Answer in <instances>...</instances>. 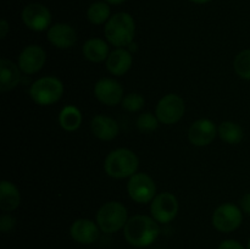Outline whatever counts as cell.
<instances>
[{"mask_svg":"<svg viewBox=\"0 0 250 249\" xmlns=\"http://www.w3.org/2000/svg\"><path fill=\"white\" fill-rule=\"evenodd\" d=\"M247 249H250V238H249V241H248V244H247Z\"/></svg>","mask_w":250,"mask_h":249,"instance_id":"obj_34","label":"cell"},{"mask_svg":"<svg viewBox=\"0 0 250 249\" xmlns=\"http://www.w3.org/2000/svg\"><path fill=\"white\" fill-rule=\"evenodd\" d=\"M104 34L107 42L116 48H124L133 43L136 24L133 17L127 12H117L105 23Z\"/></svg>","mask_w":250,"mask_h":249,"instance_id":"obj_2","label":"cell"},{"mask_svg":"<svg viewBox=\"0 0 250 249\" xmlns=\"http://www.w3.org/2000/svg\"><path fill=\"white\" fill-rule=\"evenodd\" d=\"M159 222L146 215H136L128 219L124 227L125 239L131 246L144 248L155 242L160 233Z\"/></svg>","mask_w":250,"mask_h":249,"instance_id":"obj_1","label":"cell"},{"mask_svg":"<svg viewBox=\"0 0 250 249\" xmlns=\"http://www.w3.org/2000/svg\"><path fill=\"white\" fill-rule=\"evenodd\" d=\"M127 192L132 200L139 204H146L155 198L156 185L146 173H134L127 183Z\"/></svg>","mask_w":250,"mask_h":249,"instance_id":"obj_8","label":"cell"},{"mask_svg":"<svg viewBox=\"0 0 250 249\" xmlns=\"http://www.w3.org/2000/svg\"><path fill=\"white\" fill-rule=\"evenodd\" d=\"M219 134L214 122L209 119H200L193 122L188 131V138L195 146L209 145Z\"/></svg>","mask_w":250,"mask_h":249,"instance_id":"obj_13","label":"cell"},{"mask_svg":"<svg viewBox=\"0 0 250 249\" xmlns=\"http://www.w3.org/2000/svg\"><path fill=\"white\" fill-rule=\"evenodd\" d=\"M220 138L229 144H238L243 139L244 133L242 127L233 121H225L217 128Z\"/></svg>","mask_w":250,"mask_h":249,"instance_id":"obj_22","label":"cell"},{"mask_svg":"<svg viewBox=\"0 0 250 249\" xmlns=\"http://www.w3.org/2000/svg\"><path fill=\"white\" fill-rule=\"evenodd\" d=\"M63 94V84L54 76H45L34 81L29 88V95L36 104L41 106L55 104Z\"/></svg>","mask_w":250,"mask_h":249,"instance_id":"obj_5","label":"cell"},{"mask_svg":"<svg viewBox=\"0 0 250 249\" xmlns=\"http://www.w3.org/2000/svg\"><path fill=\"white\" fill-rule=\"evenodd\" d=\"M19 65L14 63L7 59L0 60V90L2 93L10 92L17 87L21 75H20Z\"/></svg>","mask_w":250,"mask_h":249,"instance_id":"obj_18","label":"cell"},{"mask_svg":"<svg viewBox=\"0 0 250 249\" xmlns=\"http://www.w3.org/2000/svg\"><path fill=\"white\" fill-rule=\"evenodd\" d=\"M82 51L84 58L92 62L106 61L110 54L107 43L100 38H90L85 41L83 44Z\"/></svg>","mask_w":250,"mask_h":249,"instance_id":"obj_20","label":"cell"},{"mask_svg":"<svg viewBox=\"0 0 250 249\" xmlns=\"http://www.w3.org/2000/svg\"><path fill=\"white\" fill-rule=\"evenodd\" d=\"M219 249H247L244 248L243 244L239 243L238 241H234V239H225L220 243Z\"/></svg>","mask_w":250,"mask_h":249,"instance_id":"obj_28","label":"cell"},{"mask_svg":"<svg viewBox=\"0 0 250 249\" xmlns=\"http://www.w3.org/2000/svg\"><path fill=\"white\" fill-rule=\"evenodd\" d=\"M128 221L127 208L120 202H107L97 212V224L104 233H115Z\"/></svg>","mask_w":250,"mask_h":249,"instance_id":"obj_4","label":"cell"},{"mask_svg":"<svg viewBox=\"0 0 250 249\" xmlns=\"http://www.w3.org/2000/svg\"><path fill=\"white\" fill-rule=\"evenodd\" d=\"M99 226L89 219H78L71 225L70 234L73 241L81 244H92L99 238Z\"/></svg>","mask_w":250,"mask_h":249,"instance_id":"obj_14","label":"cell"},{"mask_svg":"<svg viewBox=\"0 0 250 249\" xmlns=\"http://www.w3.org/2000/svg\"><path fill=\"white\" fill-rule=\"evenodd\" d=\"M159 120L156 115L151 114V112H144V114L139 115L137 119V128L143 133H149V132L155 131L159 127Z\"/></svg>","mask_w":250,"mask_h":249,"instance_id":"obj_25","label":"cell"},{"mask_svg":"<svg viewBox=\"0 0 250 249\" xmlns=\"http://www.w3.org/2000/svg\"><path fill=\"white\" fill-rule=\"evenodd\" d=\"M186 105L182 98L177 94H166L159 100L155 107V115L164 124H173L185 115Z\"/></svg>","mask_w":250,"mask_h":249,"instance_id":"obj_7","label":"cell"},{"mask_svg":"<svg viewBox=\"0 0 250 249\" xmlns=\"http://www.w3.org/2000/svg\"><path fill=\"white\" fill-rule=\"evenodd\" d=\"M9 23L6 22V20L2 19L0 21V38L4 39L6 37V34L9 33Z\"/></svg>","mask_w":250,"mask_h":249,"instance_id":"obj_30","label":"cell"},{"mask_svg":"<svg viewBox=\"0 0 250 249\" xmlns=\"http://www.w3.org/2000/svg\"><path fill=\"white\" fill-rule=\"evenodd\" d=\"M94 95L100 103L115 106L124 99V88L112 78H100L94 84Z\"/></svg>","mask_w":250,"mask_h":249,"instance_id":"obj_11","label":"cell"},{"mask_svg":"<svg viewBox=\"0 0 250 249\" xmlns=\"http://www.w3.org/2000/svg\"><path fill=\"white\" fill-rule=\"evenodd\" d=\"M92 132L102 141H111L119 134V124L112 117L106 115H97L90 122Z\"/></svg>","mask_w":250,"mask_h":249,"instance_id":"obj_17","label":"cell"},{"mask_svg":"<svg viewBox=\"0 0 250 249\" xmlns=\"http://www.w3.org/2000/svg\"><path fill=\"white\" fill-rule=\"evenodd\" d=\"M105 1H106L107 4H111V5H120L122 4V2L126 1V0H105Z\"/></svg>","mask_w":250,"mask_h":249,"instance_id":"obj_31","label":"cell"},{"mask_svg":"<svg viewBox=\"0 0 250 249\" xmlns=\"http://www.w3.org/2000/svg\"><path fill=\"white\" fill-rule=\"evenodd\" d=\"M243 221V211L232 203H225L214 211L212 226L222 233H229L238 228Z\"/></svg>","mask_w":250,"mask_h":249,"instance_id":"obj_6","label":"cell"},{"mask_svg":"<svg viewBox=\"0 0 250 249\" xmlns=\"http://www.w3.org/2000/svg\"><path fill=\"white\" fill-rule=\"evenodd\" d=\"M48 41L58 49H70L77 41L76 31L67 23H56L48 29Z\"/></svg>","mask_w":250,"mask_h":249,"instance_id":"obj_15","label":"cell"},{"mask_svg":"<svg viewBox=\"0 0 250 249\" xmlns=\"http://www.w3.org/2000/svg\"><path fill=\"white\" fill-rule=\"evenodd\" d=\"M46 60L44 49L39 45H28L20 53L17 58V65L22 72L33 75L43 68Z\"/></svg>","mask_w":250,"mask_h":249,"instance_id":"obj_12","label":"cell"},{"mask_svg":"<svg viewBox=\"0 0 250 249\" xmlns=\"http://www.w3.org/2000/svg\"><path fill=\"white\" fill-rule=\"evenodd\" d=\"M87 17L93 24H103L109 21L110 7L106 2H93L87 11Z\"/></svg>","mask_w":250,"mask_h":249,"instance_id":"obj_23","label":"cell"},{"mask_svg":"<svg viewBox=\"0 0 250 249\" xmlns=\"http://www.w3.org/2000/svg\"><path fill=\"white\" fill-rule=\"evenodd\" d=\"M190 1L195 2V4H207V2L211 1V0H190Z\"/></svg>","mask_w":250,"mask_h":249,"instance_id":"obj_32","label":"cell"},{"mask_svg":"<svg viewBox=\"0 0 250 249\" xmlns=\"http://www.w3.org/2000/svg\"><path fill=\"white\" fill-rule=\"evenodd\" d=\"M133 63L132 53L128 49L116 48L106 59V68L111 75L124 76L129 71Z\"/></svg>","mask_w":250,"mask_h":249,"instance_id":"obj_16","label":"cell"},{"mask_svg":"<svg viewBox=\"0 0 250 249\" xmlns=\"http://www.w3.org/2000/svg\"><path fill=\"white\" fill-rule=\"evenodd\" d=\"M233 67L239 77L250 81V49H244L237 54L233 61Z\"/></svg>","mask_w":250,"mask_h":249,"instance_id":"obj_24","label":"cell"},{"mask_svg":"<svg viewBox=\"0 0 250 249\" xmlns=\"http://www.w3.org/2000/svg\"><path fill=\"white\" fill-rule=\"evenodd\" d=\"M22 21L32 31L43 32L50 28L51 14L48 7L44 5L33 2V4L27 5L23 9Z\"/></svg>","mask_w":250,"mask_h":249,"instance_id":"obj_10","label":"cell"},{"mask_svg":"<svg viewBox=\"0 0 250 249\" xmlns=\"http://www.w3.org/2000/svg\"><path fill=\"white\" fill-rule=\"evenodd\" d=\"M21 202L20 190L12 182L2 180L0 182V209L5 212H11L17 209Z\"/></svg>","mask_w":250,"mask_h":249,"instance_id":"obj_19","label":"cell"},{"mask_svg":"<svg viewBox=\"0 0 250 249\" xmlns=\"http://www.w3.org/2000/svg\"><path fill=\"white\" fill-rule=\"evenodd\" d=\"M122 107L129 112H136L143 109L144 106V97L139 93H129V94L125 95L122 99Z\"/></svg>","mask_w":250,"mask_h":249,"instance_id":"obj_26","label":"cell"},{"mask_svg":"<svg viewBox=\"0 0 250 249\" xmlns=\"http://www.w3.org/2000/svg\"><path fill=\"white\" fill-rule=\"evenodd\" d=\"M59 124L61 128L67 132H73L80 128L82 124V114L80 109L73 105H66L59 114Z\"/></svg>","mask_w":250,"mask_h":249,"instance_id":"obj_21","label":"cell"},{"mask_svg":"<svg viewBox=\"0 0 250 249\" xmlns=\"http://www.w3.org/2000/svg\"><path fill=\"white\" fill-rule=\"evenodd\" d=\"M16 225V219L10 214H4L0 216V231L2 233H7V232L12 231V228Z\"/></svg>","mask_w":250,"mask_h":249,"instance_id":"obj_27","label":"cell"},{"mask_svg":"<svg viewBox=\"0 0 250 249\" xmlns=\"http://www.w3.org/2000/svg\"><path fill=\"white\" fill-rule=\"evenodd\" d=\"M139 159L132 150L119 148L107 154L104 161V170L107 176L112 178L132 177L137 173Z\"/></svg>","mask_w":250,"mask_h":249,"instance_id":"obj_3","label":"cell"},{"mask_svg":"<svg viewBox=\"0 0 250 249\" xmlns=\"http://www.w3.org/2000/svg\"><path fill=\"white\" fill-rule=\"evenodd\" d=\"M241 209L244 214L250 215V192L246 193L241 199Z\"/></svg>","mask_w":250,"mask_h":249,"instance_id":"obj_29","label":"cell"},{"mask_svg":"<svg viewBox=\"0 0 250 249\" xmlns=\"http://www.w3.org/2000/svg\"><path fill=\"white\" fill-rule=\"evenodd\" d=\"M151 217L159 224H168L172 221L178 212V200L172 193L164 192L156 194L151 200Z\"/></svg>","mask_w":250,"mask_h":249,"instance_id":"obj_9","label":"cell"},{"mask_svg":"<svg viewBox=\"0 0 250 249\" xmlns=\"http://www.w3.org/2000/svg\"><path fill=\"white\" fill-rule=\"evenodd\" d=\"M127 49H128V50L131 51V53H132V51L136 50V49H137V45H136V44H134V43H131V44H129L128 46H127Z\"/></svg>","mask_w":250,"mask_h":249,"instance_id":"obj_33","label":"cell"}]
</instances>
